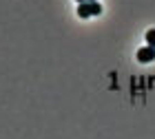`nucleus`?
<instances>
[{
	"mask_svg": "<svg viewBox=\"0 0 155 139\" xmlns=\"http://www.w3.org/2000/svg\"><path fill=\"white\" fill-rule=\"evenodd\" d=\"M146 44L155 49V29H149V31H146Z\"/></svg>",
	"mask_w": 155,
	"mask_h": 139,
	"instance_id": "3",
	"label": "nucleus"
},
{
	"mask_svg": "<svg viewBox=\"0 0 155 139\" xmlns=\"http://www.w3.org/2000/svg\"><path fill=\"white\" fill-rule=\"evenodd\" d=\"M102 5L100 2H80L78 5V16L80 18H91V16H100Z\"/></svg>",
	"mask_w": 155,
	"mask_h": 139,
	"instance_id": "1",
	"label": "nucleus"
},
{
	"mask_svg": "<svg viewBox=\"0 0 155 139\" xmlns=\"http://www.w3.org/2000/svg\"><path fill=\"white\" fill-rule=\"evenodd\" d=\"M80 2H87V0H78V5H80Z\"/></svg>",
	"mask_w": 155,
	"mask_h": 139,
	"instance_id": "4",
	"label": "nucleus"
},
{
	"mask_svg": "<svg viewBox=\"0 0 155 139\" xmlns=\"http://www.w3.org/2000/svg\"><path fill=\"white\" fill-rule=\"evenodd\" d=\"M87 2H97V0H87Z\"/></svg>",
	"mask_w": 155,
	"mask_h": 139,
	"instance_id": "5",
	"label": "nucleus"
},
{
	"mask_svg": "<svg viewBox=\"0 0 155 139\" xmlns=\"http://www.w3.org/2000/svg\"><path fill=\"white\" fill-rule=\"evenodd\" d=\"M137 60H140V62H144V64H146V62H153V60H155V49L149 46V44L142 46V49L137 51Z\"/></svg>",
	"mask_w": 155,
	"mask_h": 139,
	"instance_id": "2",
	"label": "nucleus"
}]
</instances>
